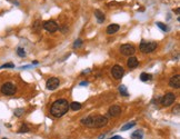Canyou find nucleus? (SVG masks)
Returning <instances> with one entry per match:
<instances>
[{
	"label": "nucleus",
	"instance_id": "obj_1",
	"mask_svg": "<svg viewBox=\"0 0 180 139\" xmlns=\"http://www.w3.org/2000/svg\"><path fill=\"white\" fill-rule=\"evenodd\" d=\"M81 124L88 128H102L108 124V118L106 116H88L81 119Z\"/></svg>",
	"mask_w": 180,
	"mask_h": 139
},
{
	"label": "nucleus",
	"instance_id": "obj_2",
	"mask_svg": "<svg viewBox=\"0 0 180 139\" xmlns=\"http://www.w3.org/2000/svg\"><path fill=\"white\" fill-rule=\"evenodd\" d=\"M69 110V102L66 99H58L52 104L50 108V114L56 118H60L65 116Z\"/></svg>",
	"mask_w": 180,
	"mask_h": 139
},
{
	"label": "nucleus",
	"instance_id": "obj_3",
	"mask_svg": "<svg viewBox=\"0 0 180 139\" xmlns=\"http://www.w3.org/2000/svg\"><path fill=\"white\" fill-rule=\"evenodd\" d=\"M157 48V42L155 41H142L140 44V51L144 54H150Z\"/></svg>",
	"mask_w": 180,
	"mask_h": 139
},
{
	"label": "nucleus",
	"instance_id": "obj_4",
	"mask_svg": "<svg viewBox=\"0 0 180 139\" xmlns=\"http://www.w3.org/2000/svg\"><path fill=\"white\" fill-rule=\"evenodd\" d=\"M1 94L5 95V96H12V95L16 94V91H17V88H16V86L12 82H6L1 86Z\"/></svg>",
	"mask_w": 180,
	"mask_h": 139
},
{
	"label": "nucleus",
	"instance_id": "obj_5",
	"mask_svg": "<svg viewBox=\"0 0 180 139\" xmlns=\"http://www.w3.org/2000/svg\"><path fill=\"white\" fill-rule=\"evenodd\" d=\"M176 100V95L172 92H167V94L161 98V105L164 107H169L175 102Z\"/></svg>",
	"mask_w": 180,
	"mask_h": 139
},
{
	"label": "nucleus",
	"instance_id": "obj_6",
	"mask_svg": "<svg viewBox=\"0 0 180 139\" xmlns=\"http://www.w3.org/2000/svg\"><path fill=\"white\" fill-rule=\"evenodd\" d=\"M120 52L124 56H129V57H131L136 52V49L132 45L126 44V45H122L120 47Z\"/></svg>",
	"mask_w": 180,
	"mask_h": 139
},
{
	"label": "nucleus",
	"instance_id": "obj_7",
	"mask_svg": "<svg viewBox=\"0 0 180 139\" xmlns=\"http://www.w3.org/2000/svg\"><path fill=\"white\" fill-rule=\"evenodd\" d=\"M125 74V70L124 68L119 65H115L112 68H111V75H112V77L115 78V79H121L122 78V76Z\"/></svg>",
	"mask_w": 180,
	"mask_h": 139
},
{
	"label": "nucleus",
	"instance_id": "obj_8",
	"mask_svg": "<svg viewBox=\"0 0 180 139\" xmlns=\"http://www.w3.org/2000/svg\"><path fill=\"white\" fill-rule=\"evenodd\" d=\"M60 85V81L58 78H56V77H52V78H50V79L47 80V84H46V87H47V89L48 90H55L58 88V86Z\"/></svg>",
	"mask_w": 180,
	"mask_h": 139
},
{
	"label": "nucleus",
	"instance_id": "obj_9",
	"mask_svg": "<svg viewBox=\"0 0 180 139\" xmlns=\"http://www.w3.org/2000/svg\"><path fill=\"white\" fill-rule=\"evenodd\" d=\"M44 28H45L48 32H55V31H57V30H58L59 26H58V24H57L56 21H54V20H49V21L45 22Z\"/></svg>",
	"mask_w": 180,
	"mask_h": 139
},
{
	"label": "nucleus",
	"instance_id": "obj_10",
	"mask_svg": "<svg viewBox=\"0 0 180 139\" xmlns=\"http://www.w3.org/2000/svg\"><path fill=\"white\" fill-rule=\"evenodd\" d=\"M169 86L172 87V88H176L178 89L180 87V76L179 75H176L174 77H171L169 80Z\"/></svg>",
	"mask_w": 180,
	"mask_h": 139
},
{
	"label": "nucleus",
	"instance_id": "obj_11",
	"mask_svg": "<svg viewBox=\"0 0 180 139\" xmlns=\"http://www.w3.org/2000/svg\"><path fill=\"white\" fill-rule=\"evenodd\" d=\"M108 114H109L110 117H118L120 114H121V108L119 106H111L108 110Z\"/></svg>",
	"mask_w": 180,
	"mask_h": 139
},
{
	"label": "nucleus",
	"instance_id": "obj_12",
	"mask_svg": "<svg viewBox=\"0 0 180 139\" xmlns=\"http://www.w3.org/2000/svg\"><path fill=\"white\" fill-rule=\"evenodd\" d=\"M127 65L129 67L130 69H134V68H137L138 65H139V62H138V59L136 58V57H129V59L127 61Z\"/></svg>",
	"mask_w": 180,
	"mask_h": 139
},
{
	"label": "nucleus",
	"instance_id": "obj_13",
	"mask_svg": "<svg viewBox=\"0 0 180 139\" xmlns=\"http://www.w3.org/2000/svg\"><path fill=\"white\" fill-rule=\"evenodd\" d=\"M95 17L97 18V21H98V24H102L104 21H105L106 17L104 15V12H101L100 10H95Z\"/></svg>",
	"mask_w": 180,
	"mask_h": 139
},
{
	"label": "nucleus",
	"instance_id": "obj_14",
	"mask_svg": "<svg viewBox=\"0 0 180 139\" xmlns=\"http://www.w3.org/2000/svg\"><path fill=\"white\" fill-rule=\"evenodd\" d=\"M119 25H116V24H112V25L108 26V28H107V34L108 35H114L116 34L118 30H119Z\"/></svg>",
	"mask_w": 180,
	"mask_h": 139
},
{
	"label": "nucleus",
	"instance_id": "obj_15",
	"mask_svg": "<svg viewBox=\"0 0 180 139\" xmlns=\"http://www.w3.org/2000/svg\"><path fill=\"white\" fill-rule=\"evenodd\" d=\"M144 138V131L142 130H136L131 135V139H142Z\"/></svg>",
	"mask_w": 180,
	"mask_h": 139
},
{
	"label": "nucleus",
	"instance_id": "obj_16",
	"mask_svg": "<svg viewBox=\"0 0 180 139\" xmlns=\"http://www.w3.org/2000/svg\"><path fill=\"white\" fill-rule=\"evenodd\" d=\"M69 108H71L72 110H79L81 109V104L80 102H78V101H74V102H71V104H69Z\"/></svg>",
	"mask_w": 180,
	"mask_h": 139
},
{
	"label": "nucleus",
	"instance_id": "obj_17",
	"mask_svg": "<svg viewBox=\"0 0 180 139\" xmlns=\"http://www.w3.org/2000/svg\"><path fill=\"white\" fill-rule=\"evenodd\" d=\"M152 78V75L150 74H147V72H142V74L140 75V80L141 81H148Z\"/></svg>",
	"mask_w": 180,
	"mask_h": 139
},
{
	"label": "nucleus",
	"instance_id": "obj_18",
	"mask_svg": "<svg viewBox=\"0 0 180 139\" xmlns=\"http://www.w3.org/2000/svg\"><path fill=\"white\" fill-rule=\"evenodd\" d=\"M119 92L122 95V96H125V97L129 96V94H128V89H127V87H126L125 85H120L119 86Z\"/></svg>",
	"mask_w": 180,
	"mask_h": 139
},
{
	"label": "nucleus",
	"instance_id": "obj_19",
	"mask_svg": "<svg viewBox=\"0 0 180 139\" xmlns=\"http://www.w3.org/2000/svg\"><path fill=\"white\" fill-rule=\"evenodd\" d=\"M135 126H136L135 121L129 123V124H126L125 126H122V127H121V131H127V130L131 129V128H132V127H135Z\"/></svg>",
	"mask_w": 180,
	"mask_h": 139
},
{
	"label": "nucleus",
	"instance_id": "obj_20",
	"mask_svg": "<svg viewBox=\"0 0 180 139\" xmlns=\"http://www.w3.org/2000/svg\"><path fill=\"white\" fill-rule=\"evenodd\" d=\"M28 131H29V127H28L26 124L22 125V126L19 128V130H18L19 134H25V133H28Z\"/></svg>",
	"mask_w": 180,
	"mask_h": 139
},
{
	"label": "nucleus",
	"instance_id": "obj_21",
	"mask_svg": "<svg viewBox=\"0 0 180 139\" xmlns=\"http://www.w3.org/2000/svg\"><path fill=\"white\" fill-rule=\"evenodd\" d=\"M24 112H25V109H24V108H17V109H15V111H14V114H15L16 117L22 116Z\"/></svg>",
	"mask_w": 180,
	"mask_h": 139
},
{
	"label": "nucleus",
	"instance_id": "obj_22",
	"mask_svg": "<svg viewBox=\"0 0 180 139\" xmlns=\"http://www.w3.org/2000/svg\"><path fill=\"white\" fill-rule=\"evenodd\" d=\"M156 25H157V27H159L162 31H167V30H168V27H167L165 24H162V22H159V21H158V22H156Z\"/></svg>",
	"mask_w": 180,
	"mask_h": 139
},
{
	"label": "nucleus",
	"instance_id": "obj_23",
	"mask_svg": "<svg viewBox=\"0 0 180 139\" xmlns=\"http://www.w3.org/2000/svg\"><path fill=\"white\" fill-rule=\"evenodd\" d=\"M17 54H18V56H20V57H26V51L24 48H18V49H17Z\"/></svg>",
	"mask_w": 180,
	"mask_h": 139
},
{
	"label": "nucleus",
	"instance_id": "obj_24",
	"mask_svg": "<svg viewBox=\"0 0 180 139\" xmlns=\"http://www.w3.org/2000/svg\"><path fill=\"white\" fill-rule=\"evenodd\" d=\"M5 68H15V65L12 62H8V64H5L0 67V69H5Z\"/></svg>",
	"mask_w": 180,
	"mask_h": 139
},
{
	"label": "nucleus",
	"instance_id": "obj_25",
	"mask_svg": "<svg viewBox=\"0 0 180 139\" xmlns=\"http://www.w3.org/2000/svg\"><path fill=\"white\" fill-rule=\"evenodd\" d=\"M81 46H82V40L81 39H77L75 42H74V48H79Z\"/></svg>",
	"mask_w": 180,
	"mask_h": 139
},
{
	"label": "nucleus",
	"instance_id": "obj_26",
	"mask_svg": "<svg viewBox=\"0 0 180 139\" xmlns=\"http://www.w3.org/2000/svg\"><path fill=\"white\" fill-rule=\"evenodd\" d=\"M179 112H180V106H179V105H177V106H176V108H174V114L179 115Z\"/></svg>",
	"mask_w": 180,
	"mask_h": 139
},
{
	"label": "nucleus",
	"instance_id": "obj_27",
	"mask_svg": "<svg viewBox=\"0 0 180 139\" xmlns=\"http://www.w3.org/2000/svg\"><path fill=\"white\" fill-rule=\"evenodd\" d=\"M109 139H125V138H122V137H120V136H114V137H111V138Z\"/></svg>",
	"mask_w": 180,
	"mask_h": 139
},
{
	"label": "nucleus",
	"instance_id": "obj_28",
	"mask_svg": "<svg viewBox=\"0 0 180 139\" xmlns=\"http://www.w3.org/2000/svg\"><path fill=\"white\" fill-rule=\"evenodd\" d=\"M89 84V82H88V81H81V82H80V86H87V85Z\"/></svg>",
	"mask_w": 180,
	"mask_h": 139
},
{
	"label": "nucleus",
	"instance_id": "obj_29",
	"mask_svg": "<svg viewBox=\"0 0 180 139\" xmlns=\"http://www.w3.org/2000/svg\"><path fill=\"white\" fill-rule=\"evenodd\" d=\"M175 12L176 14H179V8H177V9L175 10Z\"/></svg>",
	"mask_w": 180,
	"mask_h": 139
},
{
	"label": "nucleus",
	"instance_id": "obj_30",
	"mask_svg": "<svg viewBox=\"0 0 180 139\" xmlns=\"http://www.w3.org/2000/svg\"><path fill=\"white\" fill-rule=\"evenodd\" d=\"M102 138H105V135H101V136L99 137V139H102Z\"/></svg>",
	"mask_w": 180,
	"mask_h": 139
},
{
	"label": "nucleus",
	"instance_id": "obj_31",
	"mask_svg": "<svg viewBox=\"0 0 180 139\" xmlns=\"http://www.w3.org/2000/svg\"><path fill=\"white\" fill-rule=\"evenodd\" d=\"M2 139H8V138H2Z\"/></svg>",
	"mask_w": 180,
	"mask_h": 139
}]
</instances>
